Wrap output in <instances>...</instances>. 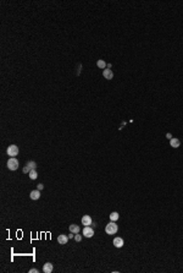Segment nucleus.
<instances>
[{"label": "nucleus", "instance_id": "obj_1", "mask_svg": "<svg viewBox=\"0 0 183 273\" xmlns=\"http://www.w3.org/2000/svg\"><path fill=\"white\" fill-rule=\"evenodd\" d=\"M117 230H119V227L116 225L115 222L109 223L108 225H106V228H105V231H106V234H109V235H114V234H116Z\"/></svg>", "mask_w": 183, "mask_h": 273}, {"label": "nucleus", "instance_id": "obj_2", "mask_svg": "<svg viewBox=\"0 0 183 273\" xmlns=\"http://www.w3.org/2000/svg\"><path fill=\"white\" fill-rule=\"evenodd\" d=\"M19 160L16 159L15 157H11L10 159L8 160V163H6V167H8L9 170H17V168H19Z\"/></svg>", "mask_w": 183, "mask_h": 273}, {"label": "nucleus", "instance_id": "obj_3", "mask_svg": "<svg viewBox=\"0 0 183 273\" xmlns=\"http://www.w3.org/2000/svg\"><path fill=\"white\" fill-rule=\"evenodd\" d=\"M6 153H8L9 157H16V155L19 154V147H17L16 144H11V146H9L8 147Z\"/></svg>", "mask_w": 183, "mask_h": 273}, {"label": "nucleus", "instance_id": "obj_4", "mask_svg": "<svg viewBox=\"0 0 183 273\" xmlns=\"http://www.w3.org/2000/svg\"><path fill=\"white\" fill-rule=\"evenodd\" d=\"M36 167H37V163H36L34 160H29L28 163H26V165H25V168H23V173L27 174V173H29L31 170L36 169Z\"/></svg>", "mask_w": 183, "mask_h": 273}, {"label": "nucleus", "instance_id": "obj_5", "mask_svg": "<svg viewBox=\"0 0 183 273\" xmlns=\"http://www.w3.org/2000/svg\"><path fill=\"white\" fill-rule=\"evenodd\" d=\"M83 235L86 236V238H92V236L94 235V230L92 227H84V229H83Z\"/></svg>", "mask_w": 183, "mask_h": 273}, {"label": "nucleus", "instance_id": "obj_6", "mask_svg": "<svg viewBox=\"0 0 183 273\" xmlns=\"http://www.w3.org/2000/svg\"><path fill=\"white\" fill-rule=\"evenodd\" d=\"M68 239H70V238H68L66 234H61V235L57 236V243L61 244V245H66L67 241H68Z\"/></svg>", "mask_w": 183, "mask_h": 273}, {"label": "nucleus", "instance_id": "obj_7", "mask_svg": "<svg viewBox=\"0 0 183 273\" xmlns=\"http://www.w3.org/2000/svg\"><path fill=\"white\" fill-rule=\"evenodd\" d=\"M103 76H104L106 80H111L112 77H114V72H112L111 69H105L104 71H103Z\"/></svg>", "mask_w": 183, "mask_h": 273}, {"label": "nucleus", "instance_id": "obj_8", "mask_svg": "<svg viewBox=\"0 0 183 273\" xmlns=\"http://www.w3.org/2000/svg\"><path fill=\"white\" fill-rule=\"evenodd\" d=\"M92 223H93V220H92V218H90V216H83L82 217V224L84 225V227H88V225H92Z\"/></svg>", "mask_w": 183, "mask_h": 273}, {"label": "nucleus", "instance_id": "obj_9", "mask_svg": "<svg viewBox=\"0 0 183 273\" xmlns=\"http://www.w3.org/2000/svg\"><path fill=\"white\" fill-rule=\"evenodd\" d=\"M112 244L115 245V247L120 249V247L123 246V239H122V238H115L114 241H112Z\"/></svg>", "mask_w": 183, "mask_h": 273}, {"label": "nucleus", "instance_id": "obj_10", "mask_svg": "<svg viewBox=\"0 0 183 273\" xmlns=\"http://www.w3.org/2000/svg\"><path fill=\"white\" fill-rule=\"evenodd\" d=\"M52 268H54V267H52L51 262H46V263L44 265V267H43V272L44 273H51Z\"/></svg>", "mask_w": 183, "mask_h": 273}, {"label": "nucleus", "instance_id": "obj_11", "mask_svg": "<svg viewBox=\"0 0 183 273\" xmlns=\"http://www.w3.org/2000/svg\"><path fill=\"white\" fill-rule=\"evenodd\" d=\"M170 144H171V147H173V148H178L179 144H181V141H179L178 138H175V137H172L171 140H170Z\"/></svg>", "mask_w": 183, "mask_h": 273}, {"label": "nucleus", "instance_id": "obj_12", "mask_svg": "<svg viewBox=\"0 0 183 273\" xmlns=\"http://www.w3.org/2000/svg\"><path fill=\"white\" fill-rule=\"evenodd\" d=\"M29 196H31L32 200H38V198L40 197V191H39V190H33V191L29 193Z\"/></svg>", "mask_w": 183, "mask_h": 273}, {"label": "nucleus", "instance_id": "obj_13", "mask_svg": "<svg viewBox=\"0 0 183 273\" xmlns=\"http://www.w3.org/2000/svg\"><path fill=\"white\" fill-rule=\"evenodd\" d=\"M79 230H81V229H79V227L77 225V224H71V225H70V231L73 233V234H78Z\"/></svg>", "mask_w": 183, "mask_h": 273}, {"label": "nucleus", "instance_id": "obj_14", "mask_svg": "<svg viewBox=\"0 0 183 273\" xmlns=\"http://www.w3.org/2000/svg\"><path fill=\"white\" fill-rule=\"evenodd\" d=\"M28 175H29V178L32 179V180H36V179L38 178V174H37V171H36V169L31 170L29 173H28Z\"/></svg>", "mask_w": 183, "mask_h": 273}, {"label": "nucleus", "instance_id": "obj_15", "mask_svg": "<svg viewBox=\"0 0 183 273\" xmlns=\"http://www.w3.org/2000/svg\"><path fill=\"white\" fill-rule=\"evenodd\" d=\"M97 65H98V68L104 69V70H105V68L108 66V64H106L104 60H98V61H97Z\"/></svg>", "mask_w": 183, "mask_h": 273}, {"label": "nucleus", "instance_id": "obj_16", "mask_svg": "<svg viewBox=\"0 0 183 273\" xmlns=\"http://www.w3.org/2000/svg\"><path fill=\"white\" fill-rule=\"evenodd\" d=\"M110 219H111V222H116V220L119 219V213H117V212H112L111 214H110Z\"/></svg>", "mask_w": 183, "mask_h": 273}, {"label": "nucleus", "instance_id": "obj_17", "mask_svg": "<svg viewBox=\"0 0 183 273\" xmlns=\"http://www.w3.org/2000/svg\"><path fill=\"white\" fill-rule=\"evenodd\" d=\"M75 240L76 241H81V240H82V236L79 235V234H75Z\"/></svg>", "mask_w": 183, "mask_h": 273}, {"label": "nucleus", "instance_id": "obj_18", "mask_svg": "<svg viewBox=\"0 0 183 273\" xmlns=\"http://www.w3.org/2000/svg\"><path fill=\"white\" fill-rule=\"evenodd\" d=\"M29 273H38V269L37 268H32V269H29Z\"/></svg>", "mask_w": 183, "mask_h": 273}, {"label": "nucleus", "instance_id": "obj_19", "mask_svg": "<svg viewBox=\"0 0 183 273\" xmlns=\"http://www.w3.org/2000/svg\"><path fill=\"white\" fill-rule=\"evenodd\" d=\"M43 187H44V185L43 184H38V190L40 191V190H43Z\"/></svg>", "mask_w": 183, "mask_h": 273}, {"label": "nucleus", "instance_id": "obj_20", "mask_svg": "<svg viewBox=\"0 0 183 273\" xmlns=\"http://www.w3.org/2000/svg\"><path fill=\"white\" fill-rule=\"evenodd\" d=\"M166 137H167L168 140H171V138H172V135H171L170 132H167V133H166Z\"/></svg>", "mask_w": 183, "mask_h": 273}, {"label": "nucleus", "instance_id": "obj_21", "mask_svg": "<svg viewBox=\"0 0 183 273\" xmlns=\"http://www.w3.org/2000/svg\"><path fill=\"white\" fill-rule=\"evenodd\" d=\"M68 238H70V239H72V238H75V235H73V233H71V234L68 235Z\"/></svg>", "mask_w": 183, "mask_h": 273}]
</instances>
